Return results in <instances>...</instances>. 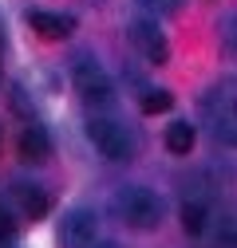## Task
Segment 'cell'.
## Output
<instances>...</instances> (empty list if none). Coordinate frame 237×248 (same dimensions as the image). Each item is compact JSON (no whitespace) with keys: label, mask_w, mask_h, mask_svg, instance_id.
I'll use <instances>...</instances> for the list:
<instances>
[{"label":"cell","mask_w":237,"mask_h":248,"mask_svg":"<svg viewBox=\"0 0 237 248\" xmlns=\"http://www.w3.org/2000/svg\"><path fill=\"white\" fill-rule=\"evenodd\" d=\"M99 240V217L91 209H71L59 221V248H91Z\"/></svg>","instance_id":"277c9868"},{"label":"cell","mask_w":237,"mask_h":248,"mask_svg":"<svg viewBox=\"0 0 237 248\" xmlns=\"http://www.w3.org/2000/svg\"><path fill=\"white\" fill-rule=\"evenodd\" d=\"M91 248H118V244H111V240H95Z\"/></svg>","instance_id":"5bb4252c"},{"label":"cell","mask_w":237,"mask_h":248,"mask_svg":"<svg viewBox=\"0 0 237 248\" xmlns=\"http://www.w3.org/2000/svg\"><path fill=\"white\" fill-rule=\"evenodd\" d=\"M28 24H32V32H40L44 40H64L75 32V20L64 16V12H28Z\"/></svg>","instance_id":"5b68a950"},{"label":"cell","mask_w":237,"mask_h":248,"mask_svg":"<svg viewBox=\"0 0 237 248\" xmlns=\"http://www.w3.org/2000/svg\"><path fill=\"white\" fill-rule=\"evenodd\" d=\"M170 91H146L142 95V114H162V110H170Z\"/></svg>","instance_id":"8fae6325"},{"label":"cell","mask_w":237,"mask_h":248,"mask_svg":"<svg viewBox=\"0 0 237 248\" xmlns=\"http://www.w3.org/2000/svg\"><path fill=\"white\" fill-rule=\"evenodd\" d=\"M12 232H16V217H12V209L4 201H0V240H8Z\"/></svg>","instance_id":"7c38bea8"},{"label":"cell","mask_w":237,"mask_h":248,"mask_svg":"<svg viewBox=\"0 0 237 248\" xmlns=\"http://www.w3.org/2000/svg\"><path fill=\"white\" fill-rule=\"evenodd\" d=\"M48 154H51L48 130L44 126H24V134H20V158L36 166V162H48Z\"/></svg>","instance_id":"52a82bcc"},{"label":"cell","mask_w":237,"mask_h":248,"mask_svg":"<svg viewBox=\"0 0 237 248\" xmlns=\"http://www.w3.org/2000/svg\"><path fill=\"white\" fill-rule=\"evenodd\" d=\"M71 83H75L79 99L87 107H111L115 103V87H111L107 71L95 63V59H87V55H79L75 63H71Z\"/></svg>","instance_id":"7a4b0ae2"},{"label":"cell","mask_w":237,"mask_h":248,"mask_svg":"<svg viewBox=\"0 0 237 248\" xmlns=\"http://www.w3.org/2000/svg\"><path fill=\"white\" fill-rule=\"evenodd\" d=\"M115 209H118V217H123V225H131V229H154L162 221V201H158V193L146 189V185H127V189H118Z\"/></svg>","instance_id":"6da1fadb"},{"label":"cell","mask_w":237,"mask_h":248,"mask_svg":"<svg viewBox=\"0 0 237 248\" xmlns=\"http://www.w3.org/2000/svg\"><path fill=\"white\" fill-rule=\"evenodd\" d=\"M151 8H158V12H174L178 8V0H146Z\"/></svg>","instance_id":"4fadbf2b"},{"label":"cell","mask_w":237,"mask_h":248,"mask_svg":"<svg viewBox=\"0 0 237 248\" xmlns=\"http://www.w3.org/2000/svg\"><path fill=\"white\" fill-rule=\"evenodd\" d=\"M16 201H20L24 217H32V221H40V217L51 209V201H48V193L40 189V185H16Z\"/></svg>","instance_id":"ba28073f"},{"label":"cell","mask_w":237,"mask_h":248,"mask_svg":"<svg viewBox=\"0 0 237 248\" xmlns=\"http://www.w3.org/2000/svg\"><path fill=\"white\" fill-rule=\"evenodd\" d=\"M205 217H210L205 201H186V205H182V229H186L190 236H202V232H205Z\"/></svg>","instance_id":"30bf717a"},{"label":"cell","mask_w":237,"mask_h":248,"mask_svg":"<svg viewBox=\"0 0 237 248\" xmlns=\"http://www.w3.org/2000/svg\"><path fill=\"white\" fill-rule=\"evenodd\" d=\"M198 142V130L190 126V122H170L166 126V150L170 154H190Z\"/></svg>","instance_id":"9c48e42d"},{"label":"cell","mask_w":237,"mask_h":248,"mask_svg":"<svg viewBox=\"0 0 237 248\" xmlns=\"http://www.w3.org/2000/svg\"><path fill=\"white\" fill-rule=\"evenodd\" d=\"M87 138H91L95 150L103 154V158H111V162H127L131 150H135L127 126H118V122H111V118H91L87 122Z\"/></svg>","instance_id":"3957f363"},{"label":"cell","mask_w":237,"mask_h":248,"mask_svg":"<svg viewBox=\"0 0 237 248\" xmlns=\"http://www.w3.org/2000/svg\"><path fill=\"white\" fill-rule=\"evenodd\" d=\"M131 36H135V44L142 47V55L151 59V63H166V55H170V47H166V36L158 32V24H146V20H138Z\"/></svg>","instance_id":"8992f818"}]
</instances>
